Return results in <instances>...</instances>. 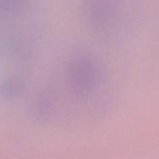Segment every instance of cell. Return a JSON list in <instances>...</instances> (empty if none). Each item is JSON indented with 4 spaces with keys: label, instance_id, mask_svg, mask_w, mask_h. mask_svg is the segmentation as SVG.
<instances>
[{
    "label": "cell",
    "instance_id": "cell-1",
    "mask_svg": "<svg viewBox=\"0 0 159 159\" xmlns=\"http://www.w3.org/2000/svg\"><path fill=\"white\" fill-rule=\"evenodd\" d=\"M100 80L99 66L90 55H77L68 64L66 84L75 97L85 98L91 96L98 89Z\"/></svg>",
    "mask_w": 159,
    "mask_h": 159
}]
</instances>
